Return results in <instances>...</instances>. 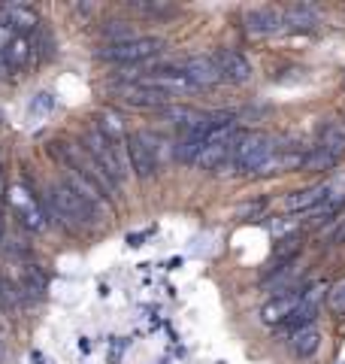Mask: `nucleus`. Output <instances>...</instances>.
I'll list each match as a JSON object with an SVG mask.
<instances>
[{
  "mask_svg": "<svg viewBox=\"0 0 345 364\" xmlns=\"http://www.w3.org/2000/svg\"><path fill=\"white\" fill-rule=\"evenodd\" d=\"M279 149V140L273 134H263V131H243L236 143V152L230 158V173H239V176H248V173H261L267 161Z\"/></svg>",
  "mask_w": 345,
  "mask_h": 364,
  "instance_id": "1",
  "label": "nucleus"
},
{
  "mask_svg": "<svg viewBox=\"0 0 345 364\" xmlns=\"http://www.w3.org/2000/svg\"><path fill=\"white\" fill-rule=\"evenodd\" d=\"M49 203H52V210L61 215L67 225L76 228V231L94 228L103 219V213L97 207H91V203L79 195V191H73L67 182H55V186L49 188Z\"/></svg>",
  "mask_w": 345,
  "mask_h": 364,
  "instance_id": "2",
  "label": "nucleus"
},
{
  "mask_svg": "<svg viewBox=\"0 0 345 364\" xmlns=\"http://www.w3.org/2000/svg\"><path fill=\"white\" fill-rule=\"evenodd\" d=\"M82 146H85V152L103 167V173H106V176L115 182V186L121 188V182L128 179V170H131L128 149H124V143H112L109 136H103L97 128H91V131L82 136Z\"/></svg>",
  "mask_w": 345,
  "mask_h": 364,
  "instance_id": "3",
  "label": "nucleus"
},
{
  "mask_svg": "<svg viewBox=\"0 0 345 364\" xmlns=\"http://www.w3.org/2000/svg\"><path fill=\"white\" fill-rule=\"evenodd\" d=\"M167 49V43L160 37H133L128 43H106L97 49L100 61H112V64H143L148 58H155Z\"/></svg>",
  "mask_w": 345,
  "mask_h": 364,
  "instance_id": "4",
  "label": "nucleus"
},
{
  "mask_svg": "<svg viewBox=\"0 0 345 364\" xmlns=\"http://www.w3.org/2000/svg\"><path fill=\"white\" fill-rule=\"evenodd\" d=\"M124 149H128L131 170L140 179H152L158 173V146L152 134H128Z\"/></svg>",
  "mask_w": 345,
  "mask_h": 364,
  "instance_id": "5",
  "label": "nucleus"
},
{
  "mask_svg": "<svg viewBox=\"0 0 345 364\" xmlns=\"http://www.w3.org/2000/svg\"><path fill=\"white\" fill-rule=\"evenodd\" d=\"M179 73H185L194 85L200 88H212L218 82H224L221 79V70H218V61H215V55H188V58H182L172 64Z\"/></svg>",
  "mask_w": 345,
  "mask_h": 364,
  "instance_id": "6",
  "label": "nucleus"
},
{
  "mask_svg": "<svg viewBox=\"0 0 345 364\" xmlns=\"http://www.w3.org/2000/svg\"><path fill=\"white\" fill-rule=\"evenodd\" d=\"M9 207L16 210L18 222L25 225V228H31V231H43V228H45L40 200L33 198L25 186H13V188H9Z\"/></svg>",
  "mask_w": 345,
  "mask_h": 364,
  "instance_id": "7",
  "label": "nucleus"
},
{
  "mask_svg": "<svg viewBox=\"0 0 345 364\" xmlns=\"http://www.w3.org/2000/svg\"><path fill=\"white\" fill-rule=\"evenodd\" d=\"M243 28L251 37H273V33L285 31V16L275 6H255V9H246Z\"/></svg>",
  "mask_w": 345,
  "mask_h": 364,
  "instance_id": "8",
  "label": "nucleus"
},
{
  "mask_svg": "<svg viewBox=\"0 0 345 364\" xmlns=\"http://www.w3.org/2000/svg\"><path fill=\"white\" fill-rule=\"evenodd\" d=\"M333 195V182H318V186L300 188L294 195L285 198V210L288 213H315L318 207H324Z\"/></svg>",
  "mask_w": 345,
  "mask_h": 364,
  "instance_id": "9",
  "label": "nucleus"
},
{
  "mask_svg": "<svg viewBox=\"0 0 345 364\" xmlns=\"http://www.w3.org/2000/svg\"><path fill=\"white\" fill-rule=\"evenodd\" d=\"M215 61H218V70H221V79L230 85H246L251 79V64L243 52L236 49H218L215 52Z\"/></svg>",
  "mask_w": 345,
  "mask_h": 364,
  "instance_id": "10",
  "label": "nucleus"
},
{
  "mask_svg": "<svg viewBox=\"0 0 345 364\" xmlns=\"http://www.w3.org/2000/svg\"><path fill=\"white\" fill-rule=\"evenodd\" d=\"M303 291H306V289H297V291L275 294V298H270L267 304L261 306V318H263V325H285L288 318H291V313L303 304Z\"/></svg>",
  "mask_w": 345,
  "mask_h": 364,
  "instance_id": "11",
  "label": "nucleus"
},
{
  "mask_svg": "<svg viewBox=\"0 0 345 364\" xmlns=\"http://www.w3.org/2000/svg\"><path fill=\"white\" fill-rule=\"evenodd\" d=\"M119 95L128 100L131 107H146V109H167L170 107V95H164V91H155V88H146V85H140L133 79L131 85H121L119 88Z\"/></svg>",
  "mask_w": 345,
  "mask_h": 364,
  "instance_id": "12",
  "label": "nucleus"
},
{
  "mask_svg": "<svg viewBox=\"0 0 345 364\" xmlns=\"http://www.w3.org/2000/svg\"><path fill=\"white\" fill-rule=\"evenodd\" d=\"M300 277H303V267H297V261H294V264H285V267H273L267 277H263V289L273 291V298H275V294L297 291V289H303Z\"/></svg>",
  "mask_w": 345,
  "mask_h": 364,
  "instance_id": "13",
  "label": "nucleus"
},
{
  "mask_svg": "<svg viewBox=\"0 0 345 364\" xmlns=\"http://www.w3.org/2000/svg\"><path fill=\"white\" fill-rule=\"evenodd\" d=\"M321 340H324V337H321V331L312 325V328H303V331L291 334V340H288V346H291V355H294V358L309 361V358H315V355H318Z\"/></svg>",
  "mask_w": 345,
  "mask_h": 364,
  "instance_id": "14",
  "label": "nucleus"
},
{
  "mask_svg": "<svg viewBox=\"0 0 345 364\" xmlns=\"http://www.w3.org/2000/svg\"><path fill=\"white\" fill-rule=\"evenodd\" d=\"M282 16L288 31H312L321 18V13L312 4H291L288 9H282Z\"/></svg>",
  "mask_w": 345,
  "mask_h": 364,
  "instance_id": "15",
  "label": "nucleus"
},
{
  "mask_svg": "<svg viewBox=\"0 0 345 364\" xmlns=\"http://www.w3.org/2000/svg\"><path fill=\"white\" fill-rule=\"evenodd\" d=\"M0 16H4L16 31H21V37L31 33V31H37V25H40L37 9H31L25 4H6V6H0Z\"/></svg>",
  "mask_w": 345,
  "mask_h": 364,
  "instance_id": "16",
  "label": "nucleus"
},
{
  "mask_svg": "<svg viewBox=\"0 0 345 364\" xmlns=\"http://www.w3.org/2000/svg\"><path fill=\"white\" fill-rule=\"evenodd\" d=\"M94 128H97L103 136H109L112 143H124V140H128V134H124V119H121L115 109H100Z\"/></svg>",
  "mask_w": 345,
  "mask_h": 364,
  "instance_id": "17",
  "label": "nucleus"
},
{
  "mask_svg": "<svg viewBox=\"0 0 345 364\" xmlns=\"http://www.w3.org/2000/svg\"><path fill=\"white\" fill-rule=\"evenodd\" d=\"M342 158L333 155L330 149H324V146H312V149L306 152V161H303V170H309V173H327V170H336Z\"/></svg>",
  "mask_w": 345,
  "mask_h": 364,
  "instance_id": "18",
  "label": "nucleus"
},
{
  "mask_svg": "<svg viewBox=\"0 0 345 364\" xmlns=\"http://www.w3.org/2000/svg\"><path fill=\"white\" fill-rule=\"evenodd\" d=\"M300 249H303V237H297V234H288V237H282L279 246H275V252H273V267L294 264L297 255H300Z\"/></svg>",
  "mask_w": 345,
  "mask_h": 364,
  "instance_id": "19",
  "label": "nucleus"
},
{
  "mask_svg": "<svg viewBox=\"0 0 345 364\" xmlns=\"http://www.w3.org/2000/svg\"><path fill=\"white\" fill-rule=\"evenodd\" d=\"M318 146H324V149L342 158L345 155V124H339V122L324 124V128L318 131Z\"/></svg>",
  "mask_w": 345,
  "mask_h": 364,
  "instance_id": "20",
  "label": "nucleus"
},
{
  "mask_svg": "<svg viewBox=\"0 0 345 364\" xmlns=\"http://www.w3.org/2000/svg\"><path fill=\"white\" fill-rule=\"evenodd\" d=\"M28 55H31V40H28V37H16L13 43H9V46H6V52H4L9 73L21 70V67L28 64Z\"/></svg>",
  "mask_w": 345,
  "mask_h": 364,
  "instance_id": "21",
  "label": "nucleus"
},
{
  "mask_svg": "<svg viewBox=\"0 0 345 364\" xmlns=\"http://www.w3.org/2000/svg\"><path fill=\"white\" fill-rule=\"evenodd\" d=\"M100 33H103V37H106L109 43H128V40H133L131 21H106V25L100 28Z\"/></svg>",
  "mask_w": 345,
  "mask_h": 364,
  "instance_id": "22",
  "label": "nucleus"
},
{
  "mask_svg": "<svg viewBox=\"0 0 345 364\" xmlns=\"http://www.w3.org/2000/svg\"><path fill=\"white\" fill-rule=\"evenodd\" d=\"M327 306H330L333 316L345 318V277L336 279V282L330 286V291H327Z\"/></svg>",
  "mask_w": 345,
  "mask_h": 364,
  "instance_id": "23",
  "label": "nucleus"
},
{
  "mask_svg": "<svg viewBox=\"0 0 345 364\" xmlns=\"http://www.w3.org/2000/svg\"><path fill=\"white\" fill-rule=\"evenodd\" d=\"M131 6L136 9V13H148V16H158V13H170V6H167V4H155V0H143V4H140V0H133Z\"/></svg>",
  "mask_w": 345,
  "mask_h": 364,
  "instance_id": "24",
  "label": "nucleus"
},
{
  "mask_svg": "<svg viewBox=\"0 0 345 364\" xmlns=\"http://www.w3.org/2000/svg\"><path fill=\"white\" fill-rule=\"evenodd\" d=\"M55 107V97L52 95H37V100L31 104V112L33 116H40V112H49Z\"/></svg>",
  "mask_w": 345,
  "mask_h": 364,
  "instance_id": "25",
  "label": "nucleus"
},
{
  "mask_svg": "<svg viewBox=\"0 0 345 364\" xmlns=\"http://www.w3.org/2000/svg\"><path fill=\"white\" fill-rule=\"evenodd\" d=\"M330 240H333V243H345V219H342V225L336 228V231H333Z\"/></svg>",
  "mask_w": 345,
  "mask_h": 364,
  "instance_id": "26",
  "label": "nucleus"
},
{
  "mask_svg": "<svg viewBox=\"0 0 345 364\" xmlns=\"http://www.w3.org/2000/svg\"><path fill=\"white\" fill-rule=\"evenodd\" d=\"M33 361H37V364H52L49 358H43V355H33Z\"/></svg>",
  "mask_w": 345,
  "mask_h": 364,
  "instance_id": "27",
  "label": "nucleus"
},
{
  "mask_svg": "<svg viewBox=\"0 0 345 364\" xmlns=\"http://www.w3.org/2000/svg\"><path fill=\"white\" fill-rule=\"evenodd\" d=\"M0 358H4V346H0Z\"/></svg>",
  "mask_w": 345,
  "mask_h": 364,
  "instance_id": "28",
  "label": "nucleus"
},
{
  "mask_svg": "<svg viewBox=\"0 0 345 364\" xmlns=\"http://www.w3.org/2000/svg\"><path fill=\"white\" fill-rule=\"evenodd\" d=\"M0 161H4V155H0Z\"/></svg>",
  "mask_w": 345,
  "mask_h": 364,
  "instance_id": "29",
  "label": "nucleus"
},
{
  "mask_svg": "<svg viewBox=\"0 0 345 364\" xmlns=\"http://www.w3.org/2000/svg\"><path fill=\"white\" fill-rule=\"evenodd\" d=\"M0 182H4V176H0Z\"/></svg>",
  "mask_w": 345,
  "mask_h": 364,
  "instance_id": "30",
  "label": "nucleus"
},
{
  "mask_svg": "<svg viewBox=\"0 0 345 364\" xmlns=\"http://www.w3.org/2000/svg\"><path fill=\"white\" fill-rule=\"evenodd\" d=\"M0 279H4V277H0Z\"/></svg>",
  "mask_w": 345,
  "mask_h": 364,
  "instance_id": "31",
  "label": "nucleus"
}]
</instances>
